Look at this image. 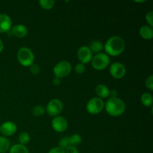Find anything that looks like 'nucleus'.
Listing matches in <instances>:
<instances>
[{
    "label": "nucleus",
    "mask_w": 153,
    "mask_h": 153,
    "mask_svg": "<svg viewBox=\"0 0 153 153\" xmlns=\"http://www.w3.org/2000/svg\"><path fill=\"white\" fill-rule=\"evenodd\" d=\"M126 47L123 39L120 36H113L106 41L104 48L107 55L117 56L122 54Z\"/></svg>",
    "instance_id": "1"
},
{
    "label": "nucleus",
    "mask_w": 153,
    "mask_h": 153,
    "mask_svg": "<svg viewBox=\"0 0 153 153\" xmlns=\"http://www.w3.org/2000/svg\"><path fill=\"white\" fill-rule=\"evenodd\" d=\"M105 110L111 116H120L125 111L126 104L123 100L118 97H111L105 103Z\"/></svg>",
    "instance_id": "2"
},
{
    "label": "nucleus",
    "mask_w": 153,
    "mask_h": 153,
    "mask_svg": "<svg viewBox=\"0 0 153 153\" xmlns=\"http://www.w3.org/2000/svg\"><path fill=\"white\" fill-rule=\"evenodd\" d=\"M17 59L21 65L23 67H29L34 64V53L29 48L22 47L18 50Z\"/></svg>",
    "instance_id": "3"
},
{
    "label": "nucleus",
    "mask_w": 153,
    "mask_h": 153,
    "mask_svg": "<svg viewBox=\"0 0 153 153\" xmlns=\"http://www.w3.org/2000/svg\"><path fill=\"white\" fill-rule=\"evenodd\" d=\"M92 67L95 70H102L105 69L110 64V58L108 55L102 52H100L94 55L91 60Z\"/></svg>",
    "instance_id": "4"
},
{
    "label": "nucleus",
    "mask_w": 153,
    "mask_h": 153,
    "mask_svg": "<svg viewBox=\"0 0 153 153\" xmlns=\"http://www.w3.org/2000/svg\"><path fill=\"white\" fill-rule=\"evenodd\" d=\"M72 70V65L67 61L58 62L53 68V73L55 77L58 79L65 78L68 76Z\"/></svg>",
    "instance_id": "5"
},
{
    "label": "nucleus",
    "mask_w": 153,
    "mask_h": 153,
    "mask_svg": "<svg viewBox=\"0 0 153 153\" xmlns=\"http://www.w3.org/2000/svg\"><path fill=\"white\" fill-rule=\"evenodd\" d=\"M105 103L102 99L99 97H94L88 102L86 105V109L91 114H97L103 110Z\"/></svg>",
    "instance_id": "6"
},
{
    "label": "nucleus",
    "mask_w": 153,
    "mask_h": 153,
    "mask_svg": "<svg viewBox=\"0 0 153 153\" xmlns=\"http://www.w3.org/2000/svg\"><path fill=\"white\" fill-rule=\"evenodd\" d=\"M64 108L62 102L58 99H53L50 100L46 106V112L49 116L57 117L61 113Z\"/></svg>",
    "instance_id": "7"
},
{
    "label": "nucleus",
    "mask_w": 153,
    "mask_h": 153,
    "mask_svg": "<svg viewBox=\"0 0 153 153\" xmlns=\"http://www.w3.org/2000/svg\"><path fill=\"white\" fill-rule=\"evenodd\" d=\"M110 73L114 79H120L123 78L126 75V70L125 66L120 62L113 63L110 66Z\"/></svg>",
    "instance_id": "8"
},
{
    "label": "nucleus",
    "mask_w": 153,
    "mask_h": 153,
    "mask_svg": "<svg viewBox=\"0 0 153 153\" xmlns=\"http://www.w3.org/2000/svg\"><path fill=\"white\" fill-rule=\"evenodd\" d=\"M52 126L55 131L58 132H63L68 126V123L65 117L62 116H57L52 120Z\"/></svg>",
    "instance_id": "9"
},
{
    "label": "nucleus",
    "mask_w": 153,
    "mask_h": 153,
    "mask_svg": "<svg viewBox=\"0 0 153 153\" xmlns=\"http://www.w3.org/2000/svg\"><path fill=\"white\" fill-rule=\"evenodd\" d=\"M78 58L82 64H87L92 60L93 53L90 50L88 46H83L79 48L78 50Z\"/></svg>",
    "instance_id": "10"
},
{
    "label": "nucleus",
    "mask_w": 153,
    "mask_h": 153,
    "mask_svg": "<svg viewBox=\"0 0 153 153\" xmlns=\"http://www.w3.org/2000/svg\"><path fill=\"white\" fill-rule=\"evenodd\" d=\"M7 33L9 36H16L19 38H23L28 34V28L22 24H18L14 25L13 28L9 30Z\"/></svg>",
    "instance_id": "11"
},
{
    "label": "nucleus",
    "mask_w": 153,
    "mask_h": 153,
    "mask_svg": "<svg viewBox=\"0 0 153 153\" xmlns=\"http://www.w3.org/2000/svg\"><path fill=\"white\" fill-rule=\"evenodd\" d=\"M17 130V126L15 123L7 121L0 126V131L4 136H10L15 134Z\"/></svg>",
    "instance_id": "12"
},
{
    "label": "nucleus",
    "mask_w": 153,
    "mask_h": 153,
    "mask_svg": "<svg viewBox=\"0 0 153 153\" xmlns=\"http://www.w3.org/2000/svg\"><path fill=\"white\" fill-rule=\"evenodd\" d=\"M12 20L8 15L0 13V33L7 32L11 29Z\"/></svg>",
    "instance_id": "13"
},
{
    "label": "nucleus",
    "mask_w": 153,
    "mask_h": 153,
    "mask_svg": "<svg viewBox=\"0 0 153 153\" xmlns=\"http://www.w3.org/2000/svg\"><path fill=\"white\" fill-rule=\"evenodd\" d=\"M110 90L105 85H98L96 88V94L99 98H108L110 96Z\"/></svg>",
    "instance_id": "14"
},
{
    "label": "nucleus",
    "mask_w": 153,
    "mask_h": 153,
    "mask_svg": "<svg viewBox=\"0 0 153 153\" xmlns=\"http://www.w3.org/2000/svg\"><path fill=\"white\" fill-rule=\"evenodd\" d=\"M140 37L146 40H150L153 37V29L149 25H143L139 30Z\"/></svg>",
    "instance_id": "15"
},
{
    "label": "nucleus",
    "mask_w": 153,
    "mask_h": 153,
    "mask_svg": "<svg viewBox=\"0 0 153 153\" xmlns=\"http://www.w3.org/2000/svg\"><path fill=\"white\" fill-rule=\"evenodd\" d=\"M88 48H89L92 53L94 52V53L97 54L100 53L102 50L104 46H103L102 43L100 41H99V40H94V41H92L90 43V46H88Z\"/></svg>",
    "instance_id": "16"
},
{
    "label": "nucleus",
    "mask_w": 153,
    "mask_h": 153,
    "mask_svg": "<svg viewBox=\"0 0 153 153\" xmlns=\"http://www.w3.org/2000/svg\"><path fill=\"white\" fill-rule=\"evenodd\" d=\"M9 153H29L28 148L24 145L15 144L10 148Z\"/></svg>",
    "instance_id": "17"
},
{
    "label": "nucleus",
    "mask_w": 153,
    "mask_h": 153,
    "mask_svg": "<svg viewBox=\"0 0 153 153\" xmlns=\"http://www.w3.org/2000/svg\"><path fill=\"white\" fill-rule=\"evenodd\" d=\"M10 148V141L7 137H0V153H5Z\"/></svg>",
    "instance_id": "18"
},
{
    "label": "nucleus",
    "mask_w": 153,
    "mask_h": 153,
    "mask_svg": "<svg viewBox=\"0 0 153 153\" xmlns=\"http://www.w3.org/2000/svg\"><path fill=\"white\" fill-rule=\"evenodd\" d=\"M152 96L149 93H144L141 96V102L143 103V105L146 106V107H150L152 105Z\"/></svg>",
    "instance_id": "19"
},
{
    "label": "nucleus",
    "mask_w": 153,
    "mask_h": 153,
    "mask_svg": "<svg viewBox=\"0 0 153 153\" xmlns=\"http://www.w3.org/2000/svg\"><path fill=\"white\" fill-rule=\"evenodd\" d=\"M55 1L54 0H40L39 1V4L40 7L46 10H49V9L52 8L55 5Z\"/></svg>",
    "instance_id": "20"
},
{
    "label": "nucleus",
    "mask_w": 153,
    "mask_h": 153,
    "mask_svg": "<svg viewBox=\"0 0 153 153\" xmlns=\"http://www.w3.org/2000/svg\"><path fill=\"white\" fill-rule=\"evenodd\" d=\"M69 140H70V146H78V145L80 144L81 142H82V137H81L79 134H74L69 137Z\"/></svg>",
    "instance_id": "21"
},
{
    "label": "nucleus",
    "mask_w": 153,
    "mask_h": 153,
    "mask_svg": "<svg viewBox=\"0 0 153 153\" xmlns=\"http://www.w3.org/2000/svg\"><path fill=\"white\" fill-rule=\"evenodd\" d=\"M18 140H19V144L25 146V144H27L30 141V135L25 131H23V132H21L19 134Z\"/></svg>",
    "instance_id": "22"
},
{
    "label": "nucleus",
    "mask_w": 153,
    "mask_h": 153,
    "mask_svg": "<svg viewBox=\"0 0 153 153\" xmlns=\"http://www.w3.org/2000/svg\"><path fill=\"white\" fill-rule=\"evenodd\" d=\"M44 113L45 108L42 105H36L35 107H34V108L32 110L33 115H34L36 117L42 116Z\"/></svg>",
    "instance_id": "23"
},
{
    "label": "nucleus",
    "mask_w": 153,
    "mask_h": 153,
    "mask_svg": "<svg viewBox=\"0 0 153 153\" xmlns=\"http://www.w3.org/2000/svg\"><path fill=\"white\" fill-rule=\"evenodd\" d=\"M69 146H70V140H69L68 137H64L63 138H61L59 141V147L61 149H64L65 150Z\"/></svg>",
    "instance_id": "24"
},
{
    "label": "nucleus",
    "mask_w": 153,
    "mask_h": 153,
    "mask_svg": "<svg viewBox=\"0 0 153 153\" xmlns=\"http://www.w3.org/2000/svg\"><path fill=\"white\" fill-rule=\"evenodd\" d=\"M75 70H76V73H78V74H82L85 71V66L82 63H79V64H76V67H75Z\"/></svg>",
    "instance_id": "25"
},
{
    "label": "nucleus",
    "mask_w": 153,
    "mask_h": 153,
    "mask_svg": "<svg viewBox=\"0 0 153 153\" xmlns=\"http://www.w3.org/2000/svg\"><path fill=\"white\" fill-rule=\"evenodd\" d=\"M146 19L148 23L149 24V26L152 27L153 26V11L150 10L149 12H148L146 15Z\"/></svg>",
    "instance_id": "26"
},
{
    "label": "nucleus",
    "mask_w": 153,
    "mask_h": 153,
    "mask_svg": "<svg viewBox=\"0 0 153 153\" xmlns=\"http://www.w3.org/2000/svg\"><path fill=\"white\" fill-rule=\"evenodd\" d=\"M146 86L149 88L150 91H153V76L151 75L146 79Z\"/></svg>",
    "instance_id": "27"
},
{
    "label": "nucleus",
    "mask_w": 153,
    "mask_h": 153,
    "mask_svg": "<svg viewBox=\"0 0 153 153\" xmlns=\"http://www.w3.org/2000/svg\"><path fill=\"white\" fill-rule=\"evenodd\" d=\"M30 70H31V73L34 75H37L40 73V67L37 64H33L30 66Z\"/></svg>",
    "instance_id": "28"
},
{
    "label": "nucleus",
    "mask_w": 153,
    "mask_h": 153,
    "mask_svg": "<svg viewBox=\"0 0 153 153\" xmlns=\"http://www.w3.org/2000/svg\"><path fill=\"white\" fill-rule=\"evenodd\" d=\"M64 151H65V153H79L77 148L73 146H69Z\"/></svg>",
    "instance_id": "29"
},
{
    "label": "nucleus",
    "mask_w": 153,
    "mask_h": 153,
    "mask_svg": "<svg viewBox=\"0 0 153 153\" xmlns=\"http://www.w3.org/2000/svg\"><path fill=\"white\" fill-rule=\"evenodd\" d=\"M48 153H65V151L58 146V147H54L51 149Z\"/></svg>",
    "instance_id": "30"
},
{
    "label": "nucleus",
    "mask_w": 153,
    "mask_h": 153,
    "mask_svg": "<svg viewBox=\"0 0 153 153\" xmlns=\"http://www.w3.org/2000/svg\"><path fill=\"white\" fill-rule=\"evenodd\" d=\"M52 82H53L54 85L58 86V85H59L60 84H61V79H58V78L55 77L53 79V80H52Z\"/></svg>",
    "instance_id": "31"
},
{
    "label": "nucleus",
    "mask_w": 153,
    "mask_h": 153,
    "mask_svg": "<svg viewBox=\"0 0 153 153\" xmlns=\"http://www.w3.org/2000/svg\"><path fill=\"white\" fill-rule=\"evenodd\" d=\"M3 48H4V44H3L2 41H1V39H0V53H1V52H2Z\"/></svg>",
    "instance_id": "32"
}]
</instances>
